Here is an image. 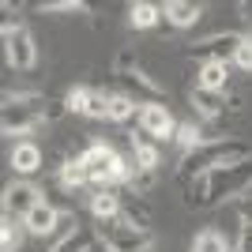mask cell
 <instances>
[{"label": "cell", "instance_id": "ac0fdd59", "mask_svg": "<svg viewBox=\"0 0 252 252\" xmlns=\"http://www.w3.org/2000/svg\"><path fill=\"white\" fill-rule=\"evenodd\" d=\"M91 211H94V219L98 222H113L121 219V196H117L113 189H102L91 196Z\"/></svg>", "mask_w": 252, "mask_h": 252}, {"label": "cell", "instance_id": "ba28073f", "mask_svg": "<svg viewBox=\"0 0 252 252\" xmlns=\"http://www.w3.org/2000/svg\"><path fill=\"white\" fill-rule=\"evenodd\" d=\"M4 53H8V68H15V72H34L38 68V42L27 27L4 34Z\"/></svg>", "mask_w": 252, "mask_h": 252}, {"label": "cell", "instance_id": "4fadbf2b", "mask_svg": "<svg viewBox=\"0 0 252 252\" xmlns=\"http://www.w3.org/2000/svg\"><path fill=\"white\" fill-rule=\"evenodd\" d=\"M162 19H166L169 27H177V31L196 27V23L203 19V4H192V0H169V4H162Z\"/></svg>", "mask_w": 252, "mask_h": 252}, {"label": "cell", "instance_id": "4316f807", "mask_svg": "<svg viewBox=\"0 0 252 252\" xmlns=\"http://www.w3.org/2000/svg\"><path fill=\"white\" fill-rule=\"evenodd\" d=\"M233 68L237 72H245V75H252V42H249V34H245V42L237 45V53H233Z\"/></svg>", "mask_w": 252, "mask_h": 252}, {"label": "cell", "instance_id": "9a60e30c", "mask_svg": "<svg viewBox=\"0 0 252 252\" xmlns=\"http://www.w3.org/2000/svg\"><path fill=\"white\" fill-rule=\"evenodd\" d=\"M42 162H45L42 147H38V143H31V139H23V143H15V147H11V169H15V173H23V177L38 173V169H42Z\"/></svg>", "mask_w": 252, "mask_h": 252}, {"label": "cell", "instance_id": "484cf974", "mask_svg": "<svg viewBox=\"0 0 252 252\" xmlns=\"http://www.w3.org/2000/svg\"><path fill=\"white\" fill-rule=\"evenodd\" d=\"M87 117H94V121H109V94H102V91H91Z\"/></svg>", "mask_w": 252, "mask_h": 252}, {"label": "cell", "instance_id": "9c48e42d", "mask_svg": "<svg viewBox=\"0 0 252 252\" xmlns=\"http://www.w3.org/2000/svg\"><path fill=\"white\" fill-rule=\"evenodd\" d=\"M38 203H42V189L27 177L11 181L8 189H4V215H11V219H27Z\"/></svg>", "mask_w": 252, "mask_h": 252}, {"label": "cell", "instance_id": "f1b7e54d", "mask_svg": "<svg viewBox=\"0 0 252 252\" xmlns=\"http://www.w3.org/2000/svg\"><path fill=\"white\" fill-rule=\"evenodd\" d=\"M128 68H136V53H132V49H121L113 57V75H125Z\"/></svg>", "mask_w": 252, "mask_h": 252}, {"label": "cell", "instance_id": "7a4b0ae2", "mask_svg": "<svg viewBox=\"0 0 252 252\" xmlns=\"http://www.w3.org/2000/svg\"><path fill=\"white\" fill-rule=\"evenodd\" d=\"M245 158H252V147L249 143H241V139H207L203 147H196V151H189V155L177 162V185L181 189H189L192 181L200 177V173H207V169H215V166H230V162H245Z\"/></svg>", "mask_w": 252, "mask_h": 252}, {"label": "cell", "instance_id": "5b68a950", "mask_svg": "<svg viewBox=\"0 0 252 252\" xmlns=\"http://www.w3.org/2000/svg\"><path fill=\"white\" fill-rule=\"evenodd\" d=\"M245 42V34L237 31H222V34H207V38H200V42L189 45V57H196L200 64L207 61H219V64H230L233 53H237V45Z\"/></svg>", "mask_w": 252, "mask_h": 252}, {"label": "cell", "instance_id": "603a6c76", "mask_svg": "<svg viewBox=\"0 0 252 252\" xmlns=\"http://www.w3.org/2000/svg\"><path fill=\"white\" fill-rule=\"evenodd\" d=\"M23 233H27L23 219L4 215V226H0V249H4V252H19L23 249Z\"/></svg>", "mask_w": 252, "mask_h": 252}, {"label": "cell", "instance_id": "7402d4cb", "mask_svg": "<svg viewBox=\"0 0 252 252\" xmlns=\"http://www.w3.org/2000/svg\"><path fill=\"white\" fill-rule=\"evenodd\" d=\"M158 19H162V8H158V4L139 0V4L128 8V23H132L136 31H151V27H158Z\"/></svg>", "mask_w": 252, "mask_h": 252}, {"label": "cell", "instance_id": "44dd1931", "mask_svg": "<svg viewBox=\"0 0 252 252\" xmlns=\"http://www.w3.org/2000/svg\"><path fill=\"white\" fill-rule=\"evenodd\" d=\"M61 185L64 189H87L91 185V173H87V166H83V158L75 155V158H64V166H61Z\"/></svg>", "mask_w": 252, "mask_h": 252}, {"label": "cell", "instance_id": "8992f818", "mask_svg": "<svg viewBox=\"0 0 252 252\" xmlns=\"http://www.w3.org/2000/svg\"><path fill=\"white\" fill-rule=\"evenodd\" d=\"M83 166H87V173H91V189L94 192H102V189H113V166H117V151L109 147V143H91V147L83 151Z\"/></svg>", "mask_w": 252, "mask_h": 252}, {"label": "cell", "instance_id": "4dcf8cb0", "mask_svg": "<svg viewBox=\"0 0 252 252\" xmlns=\"http://www.w3.org/2000/svg\"><path fill=\"white\" fill-rule=\"evenodd\" d=\"M237 215H241V222H245V226H252V189L245 192L241 200H237Z\"/></svg>", "mask_w": 252, "mask_h": 252}, {"label": "cell", "instance_id": "7c38bea8", "mask_svg": "<svg viewBox=\"0 0 252 252\" xmlns=\"http://www.w3.org/2000/svg\"><path fill=\"white\" fill-rule=\"evenodd\" d=\"M23 226H27V233H34V237H49V233H57V226H61V211L53 207L49 200H42L23 219Z\"/></svg>", "mask_w": 252, "mask_h": 252}, {"label": "cell", "instance_id": "3957f363", "mask_svg": "<svg viewBox=\"0 0 252 252\" xmlns=\"http://www.w3.org/2000/svg\"><path fill=\"white\" fill-rule=\"evenodd\" d=\"M42 125H49V102L42 94H8L0 109L4 136H31Z\"/></svg>", "mask_w": 252, "mask_h": 252}, {"label": "cell", "instance_id": "e0dca14e", "mask_svg": "<svg viewBox=\"0 0 252 252\" xmlns=\"http://www.w3.org/2000/svg\"><path fill=\"white\" fill-rule=\"evenodd\" d=\"M230 68H233V64H219V61H207V64H200V72H196V87L226 94V83H230Z\"/></svg>", "mask_w": 252, "mask_h": 252}, {"label": "cell", "instance_id": "83f0119b", "mask_svg": "<svg viewBox=\"0 0 252 252\" xmlns=\"http://www.w3.org/2000/svg\"><path fill=\"white\" fill-rule=\"evenodd\" d=\"M38 11H45V15H57V11H75V15H83V11H91V8L79 4V0H49V4H42Z\"/></svg>", "mask_w": 252, "mask_h": 252}, {"label": "cell", "instance_id": "8fae6325", "mask_svg": "<svg viewBox=\"0 0 252 252\" xmlns=\"http://www.w3.org/2000/svg\"><path fill=\"white\" fill-rule=\"evenodd\" d=\"M189 102H192V109L200 117H207V121H219L226 109H237V98H226V94H219V91H203V87H192V94H189Z\"/></svg>", "mask_w": 252, "mask_h": 252}, {"label": "cell", "instance_id": "6da1fadb", "mask_svg": "<svg viewBox=\"0 0 252 252\" xmlns=\"http://www.w3.org/2000/svg\"><path fill=\"white\" fill-rule=\"evenodd\" d=\"M249 189H252V158H245V162H230V166H215L200 173L185 189V203L189 207H219V203L241 200Z\"/></svg>", "mask_w": 252, "mask_h": 252}, {"label": "cell", "instance_id": "277c9868", "mask_svg": "<svg viewBox=\"0 0 252 252\" xmlns=\"http://www.w3.org/2000/svg\"><path fill=\"white\" fill-rule=\"evenodd\" d=\"M151 245H155L151 230H139L125 215L113 222H102V249L105 252H151Z\"/></svg>", "mask_w": 252, "mask_h": 252}, {"label": "cell", "instance_id": "d6986e66", "mask_svg": "<svg viewBox=\"0 0 252 252\" xmlns=\"http://www.w3.org/2000/svg\"><path fill=\"white\" fill-rule=\"evenodd\" d=\"M139 109H143V105L132 94H125V91H121V94H109V121H113V125H128L132 117L139 121Z\"/></svg>", "mask_w": 252, "mask_h": 252}, {"label": "cell", "instance_id": "30bf717a", "mask_svg": "<svg viewBox=\"0 0 252 252\" xmlns=\"http://www.w3.org/2000/svg\"><path fill=\"white\" fill-rule=\"evenodd\" d=\"M117 79H121V83L128 87L125 94H132L136 98L139 105H151V102H162V98H166V91H162V83H155V79H151L147 72H143V68H128L125 75H117Z\"/></svg>", "mask_w": 252, "mask_h": 252}, {"label": "cell", "instance_id": "ffe728a7", "mask_svg": "<svg viewBox=\"0 0 252 252\" xmlns=\"http://www.w3.org/2000/svg\"><path fill=\"white\" fill-rule=\"evenodd\" d=\"M192 252H233V245H230V237L222 230L207 226V230H200L192 237Z\"/></svg>", "mask_w": 252, "mask_h": 252}, {"label": "cell", "instance_id": "1f68e13d", "mask_svg": "<svg viewBox=\"0 0 252 252\" xmlns=\"http://www.w3.org/2000/svg\"><path fill=\"white\" fill-rule=\"evenodd\" d=\"M241 11H245V19L252 23V0H241Z\"/></svg>", "mask_w": 252, "mask_h": 252}, {"label": "cell", "instance_id": "cb8c5ba5", "mask_svg": "<svg viewBox=\"0 0 252 252\" xmlns=\"http://www.w3.org/2000/svg\"><path fill=\"white\" fill-rule=\"evenodd\" d=\"M177 143L185 147V155H189V151L203 147V143H207V136H203L200 125H181V128H177Z\"/></svg>", "mask_w": 252, "mask_h": 252}, {"label": "cell", "instance_id": "52a82bcc", "mask_svg": "<svg viewBox=\"0 0 252 252\" xmlns=\"http://www.w3.org/2000/svg\"><path fill=\"white\" fill-rule=\"evenodd\" d=\"M139 132H147L151 139H158V143H169V139H177V121H173V113H169L166 102H151L139 109Z\"/></svg>", "mask_w": 252, "mask_h": 252}, {"label": "cell", "instance_id": "2e32d148", "mask_svg": "<svg viewBox=\"0 0 252 252\" xmlns=\"http://www.w3.org/2000/svg\"><path fill=\"white\" fill-rule=\"evenodd\" d=\"M132 162H136V169H158V162H162V143L151 139L147 132H136V136H132Z\"/></svg>", "mask_w": 252, "mask_h": 252}, {"label": "cell", "instance_id": "d4e9b609", "mask_svg": "<svg viewBox=\"0 0 252 252\" xmlns=\"http://www.w3.org/2000/svg\"><path fill=\"white\" fill-rule=\"evenodd\" d=\"M87 102H91V87H72V91L64 94L68 113H87Z\"/></svg>", "mask_w": 252, "mask_h": 252}, {"label": "cell", "instance_id": "5bb4252c", "mask_svg": "<svg viewBox=\"0 0 252 252\" xmlns=\"http://www.w3.org/2000/svg\"><path fill=\"white\" fill-rule=\"evenodd\" d=\"M94 245H98V233L91 226H83V222H75L64 237H57V245L49 252H94Z\"/></svg>", "mask_w": 252, "mask_h": 252}, {"label": "cell", "instance_id": "f546056e", "mask_svg": "<svg viewBox=\"0 0 252 252\" xmlns=\"http://www.w3.org/2000/svg\"><path fill=\"white\" fill-rule=\"evenodd\" d=\"M233 252H252V226H245L237 230V245H233Z\"/></svg>", "mask_w": 252, "mask_h": 252}, {"label": "cell", "instance_id": "d6a6232c", "mask_svg": "<svg viewBox=\"0 0 252 252\" xmlns=\"http://www.w3.org/2000/svg\"><path fill=\"white\" fill-rule=\"evenodd\" d=\"M249 42H252V31H249Z\"/></svg>", "mask_w": 252, "mask_h": 252}]
</instances>
